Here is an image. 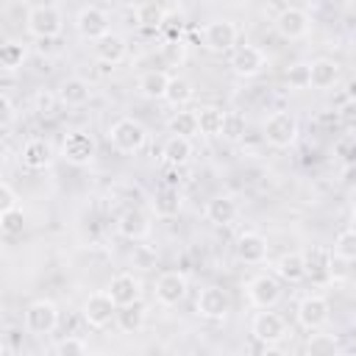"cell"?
Masks as SVG:
<instances>
[{
  "label": "cell",
  "instance_id": "cell-12",
  "mask_svg": "<svg viewBox=\"0 0 356 356\" xmlns=\"http://www.w3.org/2000/svg\"><path fill=\"white\" fill-rule=\"evenodd\" d=\"M331 317V303L323 295H306L298 303V323L306 331H320Z\"/></svg>",
  "mask_w": 356,
  "mask_h": 356
},
{
  "label": "cell",
  "instance_id": "cell-25",
  "mask_svg": "<svg viewBox=\"0 0 356 356\" xmlns=\"http://www.w3.org/2000/svg\"><path fill=\"white\" fill-rule=\"evenodd\" d=\"M19 161L22 167L28 170H44L50 161H53V150L44 139H28L22 145V153H19Z\"/></svg>",
  "mask_w": 356,
  "mask_h": 356
},
{
  "label": "cell",
  "instance_id": "cell-42",
  "mask_svg": "<svg viewBox=\"0 0 356 356\" xmlns=\"http://www.w3.org/2000/svg\"><path fill=\"white\" fill-rule=\"evenodd\" d=\"M56 103H61V100H58V92L39 89V92L33 95V108H36L39 114H53V111H56Z\"/></svg>",
  "mask_w": 356,
  "mask_h": 356
},
{
  "label": "cell",
  "instance_id": "cell-47",
  "mask_svg": "<svg viewBox=\"0 0 356 356\" xmlns=\"http://www.w3.org/2000/svg\"><path fill=\"white\" fill-rule=\"evenodd\" d=\"M350 228L356 231V209H353V214H350Z\"/></svg>",
  "mask_w": 356,
  "mask_h": 356
},
{
  "label": "cell",
  "instance_id": "cell-27",
  "mask_svg": "<svg viewBox=\"0 0 356 356\" xmlns=\"http://www.w3.org/2000/svg\"><path fill=\"white\" fill-rule=\"evenodd\" d=\"M275 275L286 284H300L306 278V259L303 253L292 250V253H284L278 261H275Z\"/></svg>",
  "mask_w": 356,
  "mask_h": 356
},
{
  "label": "cell",
  "instance_id": "cell-48",
  "mask_svg": "<svg viewBox=\"0 0 356 356\" xmlns=\"http://www.w3.org/2000/svg\"><path fill=\"white\" fill-rule=\"evenodd\" d=\"M350 44H353V50H356V31L350 33Z\"/></svg>",
  "mask_w": 356,
  "mask_h": 356
},
{
  "label": "cell",
  "instance_id": "cell-40",
  "mask_svg": "<svg viewBox=\"0 0 356 356\" xmlns=\"http://www.w3.org/2000/svg\"><path fill=\"white\" fill-rule=\"evenodd\" d=\"M53 353L56 356H83V353H89V345L81 337H67L53 345Z\"/></svg>",
  "mask_w": 356,
  "mask_h": 356
},
{
  "label": "cell",
  "instance_id": "cell-41",
  "mask_svg": "<svg viewBox=\"0 0 356 356\" xmlns=\"http://www.w3.org/2000/svg\"><path fill=\"white\" fill-rule=\"evenodd\" d=\"M161 56L170 61V64H181L184 58H186V44H184V39L178 36V39H167L164 44H161Z\"/></svg>",
  "mask_w": 356,
  "mask_h": 356
},
{
  "label": "cell",
  "instance_id": "cell-1",
  "mask_svg": "<svg viewBox=\"0 0 356 356\" xmlns=\"http://www.w3.org/2000/svg\"><path fill=\"white\" fill-rule=\"evenodd\" d=\"M108 142L120 153H139L147 142V128L134 117H120L108 125Z\"/></svg>",
  "mask_w": 356,
  "mask_h": 356
},
{
  "label": "cell",
  "instance_id": "cell-14",
  "mask_svg": "<svg viewBox=\"0 0 356 356\" xmlns=\"http://www.w3.org/2000/svg\"><path fill=\"white\" fill-rule=\"evenodd\" d=\"M61 159L70 164H89L95 159V139L86 131H70L61 142Z\"/></svg>",
  "mask_w": 356,
  "mask_h": 356
},
{
  "label": "cell",
  "instance_id": "cell-7",
  "mask_svg": "<svg viewBox=\"0 0 356 356\" xmlns=\"http://www.w3.org/2000/svg\"><path fill=\"white\" fill-rule=\"evenodd\" d=\"M228 67L236 78H259L267 70V56L256 44H239L231 50Z\"/></svg>",
  "mask_w": 356,
  "mask_h": 356
},
{
  "label": "cell",
  "instance_id": "cell-5",
  "mask_svg": "<svg viewBox=\"0 0 356 356\" xmlns=\"http://www.w3.org/2000/svg\"><path fill=\"white\" fill-rule=\"evenodd\" d=\"M250 334H253L256 342L273 348L286 337V320L273 309H259V314L250 323Z\"/></svg>",
  "mask_w": 356,
  "mask_h": 356
},
{
  "label": "cell",
  "instance_id": "cell-18",
  "mask_svg": "<svg viewBox=\"0 0 356 356\" xmlns=\"http://www.w3.org/2000/svg\"><path fill=\"white\" fill-rule=\"evenodd\" d=\"M117 231H120V236H125L131 242H139L150 234V220L142 209H125L117 217Z\"/></svg>",
  "mask_w": 356,
  "mask_h": 356
},
{
  "label": "cell",
  "instance_id": "cell-22",
  "mask_svg": "<svg viewBox=\"0 0 356 356\" xmlns=\"http://www.w3.org/2000/svg\"><path fill=\"white\" fill-rule=\"evenodd\" d=\"M181 209H184V195H181V189H178L175 184H164V186L156 192V197H153V211H156V217H178Z\"/></svg>",
  "mask_w": 356,
  "mask_h": 356
},
{
  "label": "cell",
  "instance_id": "cell-13",
  "mask_svg": "<svg viewBox=\"0 0 356 356\" xmlns=\"http://www.w3.org/2000/svg\"><path fill=\"white\" fill-rule=\"evenodd\" d=\"M186 289H189L186 275L178 273V270H167V273H161L156 278V289L153 292H156V300L161 306H178L186 298Z\"/></svg>",
  "mask_w": 356,
  "mask_h": 356
},
{
  "label": "cell",
  "instance_id": "cell-11",
  "mask_svg": "<svg viewBox=\"0 0 356 356\" xmlns=\"http://www.w3.org/2000/svg\"><path fill=\"white\" fill-rule=\"evenodd\" d=\"M117 303L108 292H92L86 300H83V320L92 325V328H106L111 320H117Z\"/></svg>",
  "mask_w": 356,
  "mask_h": 356
},
{
  "label": "cell",
  "instance_id": "cell-20",
  "mask_svg": "<svg viewBox=\"0 0 356 356\" xmlns=\"http://www.w3.org/2000/svg\"><path fill=\"white\" fill-rule=\"evenodd\" d=\"M89 97H92V86H89V81H83L78 75L64 78L61 86H58V100L70 108H78V106L89 103Z\"/></svg>",
  "mask_w": 356,
  "mask_h": 356
},
{
  "label": "cell",
  "instance_id": "cell-29",
  "mask_svg": "<svg viewBox=\"0 0 356 356\" xmlns=\"http://www.w3.org/2000/svg\"><path fill=\"white\" fill-rule=\"evenodd\" d=\"M195 111H197L200 134H206V136H220V134H222L225 111H222L220 106H200V108H195Z\"/></svg>",
  "mask_w": 356,
  "mask_h": 356
},
{
  "label": "cell",
  "instance_id": "cell-33",
  "mask_svg": "<svg viewBox=\"0 0 356 356\" xmlns=\"http://www.w3.org/2000/svg\"><path fill=\"white\" fill-rule=\"evenodd\" d=\"M167 128H170V134H178V136H189V139H192V136L200 131V125H197V111H175V114L170 117Z\"/></svg>",
  "mask_w": 356,
  "mask_h": 356
},
{
  "label": "cell",
  "instance_id": "cell-19",
  "mask_svg": "<svg viewBox=\"0 0 356 356\" xmlns=\"http://www.w3.org/2000/svg\"><path fill=\"white\" fill-rule=\"evenodd\" d=\"M303 259H306V278H312V281H317V284L328 281L331 264H334V250L317 245V248H309V250L303 253Z\"/></svg>",
  "mask_w": 356,
  "mask_h": 356
},
{
  "label": "cell",
  "instance_id": "cell-28",
  "mask_svg": "<svg viewBox=\"0 0 356 356\" xmlns=\"http://www.w3.org/2000/svg\"><path fill=\"white\" fill-rule=\"evenodd\" d=\"M339 81V64L334 58H314L312 61V86L314 89H331Z\"/></svg>",
  "mask_w": 356,
  "mask_h": 356
},
{
  "label": "cell",
  "instance_id": "cell-38",
  "mask_svg": "<svg viewBox=\"0 0 356 356\" xmlns=\"http://www.w3.org/2000/svg\"><path fill=\"white\" fill-rule=\"evenodd\" d=\"M0 228H3V234H8V236L22 234V228H25V214H22V209L17 206V209H11V211H0Z\"/></svg>",
  "mask_w": 356,
  "mask_h": 356
},
{
  "label": "cell",
  "instance_id": "cell-26",
  "mask_svg": "<svg viewBox=\"0 0 356 356\" xmlns=\"http://www.w3.org/2000/svg\"><path fill=\"white\" fill-rule=\"evenodd\" d=\"M236 214H239V206L228 195H217L206 203V220L214 225H231L236 220Z\"/></svg>",
  "mask_w": 356,
  "mask_h": 356
},
{
  "label": "cell",
  "instance_id": "cell-8",
  "mask_svg": "<svg viewBox=\"0 0 356 356\" xmlns=\"http://www.w3.org/2000/svg\"><path fill=\"white\" fill-rule=\"evenodd\" d=\"M236 39H239V31L231 19H214L203 28V47L214 56L231 53L236 47Z\"/></svg>",
  "mask_w": 356,
  "mask_h": 356
},
{
  "label": "cell",
  "instance_id": "cell-3",
  "mask_svg": "<svg viewBox=\"0 0 356 356\" xmlns=\"http://www.w3.org/2000/svg\"><path fill=\"white\" fill-rule=\"evenodd\" d=\"M28 33L36 39H56L64 28V17L56 6H33L25 17Z\"/></svg>",
  "mask_w": 356,
  "mask_h": 356
},
{
  "label": "cell",
  "instance_id": "cell-4",
  "mask_svg": "<svg viewBox=\"0 0 356 356\" xmlns=\"http://www.w3.org/2000/svg\"><path fill=\"white\" fill-rule=\"evenodd\" d=\"M56 325H58V306L53 300L39 298L25 309V331L28 334L44 337V334H53Z\"/></svg>",
  "mask_w": 356,
  "mask_h": 356
},
{
  "label": "cell",
  "instance_id": "cell-30",
  "mask_svg": "<svg viewBox=\"0 0 356 356\" xmlns=\"http://www.w3.org/2000/svg\"><path fill=\"white\" fill-rule=\"evenodd\" d=\"M192 97H195V86H192V81H189V78H184V75H172V78H170V86H167V95H164V100H167L170 106L181 108V106H186Z\"/></svg>",
  "mask_w": 356,
  "mask_h": 356
},
{
  "label": "cell",
  "instance_id": "cell-34",
  "mask_svg": "<svg viewBox=\"0 0 356 356\" xmlns=\"http://www.w3.org/2000/svg\"><path fill=\"white\" fill-rule=\"evenodd\" d=\"M245 134H248V120H245V114H239V111H225V122H222V139L225 142H239V139H245Z\"/></svg>",
  "mask_w": 356,
  "mask_h": 356
},
{
  "label": "cell",
  "instance_id": "cell-2",
  "mask_svg": "<svg viewBox=\"0 0 356 356\" xmlns=\"http://www.w3.org/2000/svg\"><path fill=\"white\" fill-rule=\"evenodd\" d=\"M261 131H264V142L273 145V147H278V150L292 147L295 139H298V134H300L298 120H295L289 111H273V114L264 120Z\"/></svg>",
  "mask_w": 356,
  "mask_h": 356
},
{
  "label": "cell",
  "instance_id": "cell-45",
  "mask_svg": "<svg viewBox=\"0 0 356 356\" xmlns=\"http://www.w3.org/2000/svg\"><path fill=\"white\" fill-rule=\"evenodd\" d=\"M0 103H3V125H8V122L14 120V103H11V97H8V95H3V97H0Z\"/></svg>",
  "mask_w": 356,
  "mask_h": 356
},
{
  "label": "cell",
  "instance_id": "cell-15",
  "mask_svg": "<svg viewBox=\"0 0 356 356\" xmlns=\"http://www.w3.org/2000/svg\"><path fill=\"white\" fill-rule=\"evenodd\" d=\"M75 28H78V33H81L83 39H89V42H97V39H103L106 33H111V31H108V14H106L103 8H97V6H83V8L78 11V17H75Z\"/></svg>",
  "mask_w": 356,
  "mask_h": 356
},
{
  "label": "cell",
  "instance_id": "cell-21",
  "mask_svg": "<svg viewBox=\"0 0 356 356\" xmlns=\"http://www.w3.org/2000/svg\"><path fill=\"white\" fill-rule=\"evenodd\" d=\"M161 159H164L167 167H178V170L186 167L189 159H192V139L172 134V136L164 142V147H161Z\"/></svg>",
  "mask_w": 356,
  "mask_h": 356
},
{
  "label": "cell",
  "instance_id": "cell-16",
  "mask_svg": "<svg viewBox=\"0 0 356 356\" xmlns=\"http://www.w3.org/2000/svg\"><path fill=\"white\" fill-rule=\"evenodd\" d=\"M106 292L114 298L117 306H131V303H139L142 300V281L134 275V273H117Z\"/></svg>",
  "mask_w": 356,
  "mask_h": 356
},
{
  "label": "cell",
  "instance_id": "cell-9",
  "mask_svg": "<svg viewBox=\"0 0 356 356\" xmlns=\"http://www.w3.org/2000/svg\"><path fill=\"white\" fill-rule=\"evenodd\" d=\"M195 309L203 320H225L231 314V295L222 289V286H203L197 300H195Z\"/></svg>",
  "mask_w": 356,
  "mask_h": 356
},
{
  "label": "cell",
  "instance_id": "cell-46",
  "mask_svg": "<svg viewBox=\"0 0 356 356\" xmlns=\"http://www.w3.org/2000/svg\"><path fill=\"white\" fill-rule=\"evenodd\" d=\"M345 97H348V100H356V78H350V81L345 83Z\"/></svg>",
  "mask_w": 356,
  "mask_h": 356
},
{
  "label": "cell",
  "instance_id": "cell-6",
  "mask_svg": "<svg viewBox=\"0 0 356 356\" xmlns=\"http://www.w3.org/2000/svg\"><path fill=\"white\" fill-rule=\"evenodd\" d=\"M273 25H275V33H278L281 39L298 42V39H306V36H309V31H312V17H309L303 8H298V6H286V8L278 11V17H275Z\"/></svg>",
  "mask_w": 356,
  "mask_h": 356
},
{
  "label": "cell",
  "instance_id": "cell-24",
  "mask_svg": "<svg viewBox=\"0 0 356 356\" xmlns=\"http://www.w3.org/2000/svg\"><path fill=\"white\" fill-rule=\"evenodd\" d=\"M170 78H172V75H167L164 70H147V72L139 75L136 89H139V95L147 97V100H164L167 86H170Z\"/></svg>",
  "mask_w": 356,
  "mask_h": 356
},
{
  "label": "cell",
  "instance_id": "cell-43",
  "mask_svg": "<svg viewBox=\"0 0 356 356\" xmlns=\"http://www.w3.org/2000/svg\"><path fill=\"white\" fill-rule=\"evenodd\" d=\"M17 206H19V197H17L14 186H11L8 181H3V184H0V211H11V209H17Z\"/></svg>",
  "mask_w": 356,
  "mask_h": 356
},
{
  "label": "cell",
  "instance_id": "cell-23",
  "mask_svg": "<svg viewBox=\"0 0 356 356\" xmlns=\"http://www.w3.org/2000/svg\"><path fill=\"white\" fill-rule=\"evenodd\" d=\"M95 56H97V61L114 67L128 56V44H125V39L120 33H106L103 39L95 42Z\"/></svg>",
  "mask_w": 356,
  "mask_h": 356
},
{
  "label": "cell",
  "instance_id": "cell-17",
  "mask_svg": "<svg viewBox=\"0 0 356 356\" xmlns=\"http://www.w3.org/2000/svg\"><path fill=\"white\" fill-rule=\"evenodd\" d=\"M236 259L245 261V264H261L267 259V239L259 234V231H245L236 236Z\"/></svg>",
  "mask_w": 356,
  "mask_h": 356
},
{
  "label": "cell",
  "instance_id": "cell-32",
  "mask_svg": "<svg viewBox=\"0 0 356 356\" xmlns=\"http://www.w3.org/2000/svg\"><path fill=\"white\" fill-rule=\"evenodd\" d=\"M164 19H167V11H164L159 3H142V6L136 8V25H142V28L161 31Z\"/></svg>",
  "mask_w": 356,
  "mask_h": 356
},
{
  "label": "cell",
  "instance_id": "cell-44",
  "mask_svg": "<svg viewBox=\"0 0 356 356\" xmlns=\"http://www.w3.org/2000/svg\"><path fill=\"white\" fill-rule=\"evenodd\" d=\"M339 120H342V125L345 128H356V100H348V106L339 111Z\"/></svg>",
  "mask_w": 356,
  "mask_h": 356
},
{
  "label": "cell",
  "instance_id": "cell-10",
  "mask_svg": "<svg viewBox=\"0 0 356 356\" xmlns=\"http://www.w3.org/2000/svg\"><path fill=\"white\" fill-rule=\"evenodd\" d=\"M248 300L256 309H273L281 300V278L278 275H256L248 281Z\"/></svg>",
  "mask_w": 356,
  "mask_h": 356
},
{
  "label": "cell",
  "instance_id": "cell-37",
  "mask_svg": "<svg viewBox=\"0 0 356 356\" xmlns=\"http://www.w3.org/2000/svg\"><path fill=\"white\" fill-rule=\"evenodd\" d=\"M286 83H289V89H306V86H312V64H303V61L292 64L286 70Z\"/></svg>",
  "mask_w": 356,
  "mask_h": 356
},
{
  "label": "cell",
  "instance_id": "cell-35",
  "mask_svg": "<svg viewBox=\"0 0 356 356\" xmlns=\"http://www.w3.org/2000/svg\"><path fill=\"white\" fill-rule=\"evenodd\" d=\"M25 56H28V50H25L22 42H6V44L0 47V64H3L6 72H14L17 67H22Z\"/></svg>",
  "mask_w": 356,
  "mask_h": 356
},
{
  "label": "cell",
  "instance_id": "cell-36",
  "mask_svg": "<svg viewBox=\"0 0 356 356\" xmlns=\"http://www.w3.org/2000/svg\"><path fill=\"white\" fill-rule=\"evenodd\" d=\"M331 250H334V256L342 259V261H356V231H353V228L339 231Z\"/></svg>",
  "mask_w": 356,
  "mask_h": 356
},
{
  "label": "cell",
  "instance_id": "cell-39",
  "mask_svg": "<svg viewBox=\"0 0 356 356\" xmlns=\"http://www.w3.org/2000/svg\"><path fill=\"white\" fill-rule=\"evenodd\" d=\"M339 348V342H337V337L334 334H312L309 337V342H306V350L309 353H334Z\"/></svg>",
  "mask_w": 356,
  "mask_h": 356
},
{
  "label": "cell",
  "instance_id": "cell-31",
  "mask_svg": "<svg viewBox=\"0 0 356 356\" xmlns=\"http://www.w3.org/2000/svg\"><path fill=\"white\" fill-rule=\"evenodd\" d=\"M117 325H120L125 334H136V331H142V325H145V309H142L139 303L120 306V309H117Z\"/></svg>",
  "mask_w": 356,
  "mask_h": 356
}]
</instances>
